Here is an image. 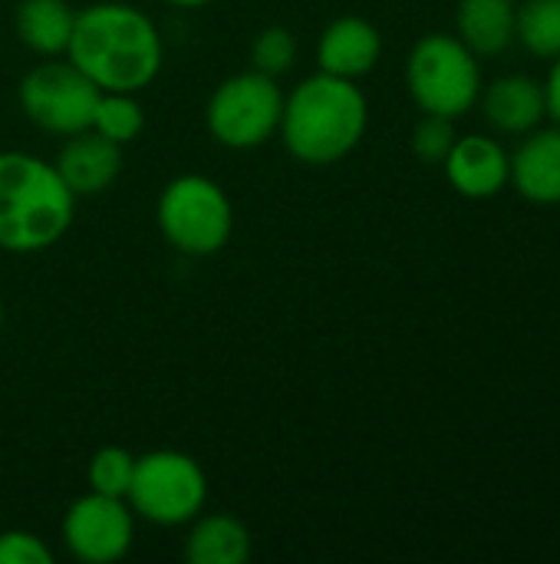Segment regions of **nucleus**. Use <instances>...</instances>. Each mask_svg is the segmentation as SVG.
<instances>
[{"instance_id":"f257e3e1","label":"nucleus","mask_w":560,"mask_h":564,"mask_svg":"<svg viewBox=\"0 0 560 564\" xmlns=\"http://www.w3.org/2000/svg\"><path fill=\"white\" fill-rule=\"evenodd\" d=\"M66 59L102 93H139L162 73V33L132 3L102 0L76 10Z\"/></svg>"},{"instance_id":"f03ea898","label":"nucleus","mask_w":560,"mask_h":564,"mask_svg":"<svg viewBox=\"0 0 560 564\" xmlns=\"http://www.w3.org/2000/svg\"><path fill=\"white\" fill-rule=\"evenodd\" d=\"M370 102L356 79L314 73L290 96H284L281 139L284 149L304 165H333L343 162L366 135Z\"/></svg>"},{"instance_id":"7ed1b4c3","label":"nucleus","mask_w":560,"mask_h":564,"mask_svg":"<svg viewBox=\"0 0 560 564\" xmlns=\"http://www.w3.org/2000/svg\"><path fill=\"white\" fill-rule=\"evenodd\" d=\"M73 215L76 195L53 162L17 149L0 152V251L40 254L69 231Z\"/></svg>"},{"instance_id":"20e7f679","label":"nucleus","mask_w":560,"mask_h":564,"mask_svg":"<svg viewBox=\"0 0 560 564\" xmlns=\"http://www.w3.org/2000/svg\"><path fill=\"white\" fill-rule=\"evenodd\" d=\"M482 63L455 33H426L406 59V89L429 116L459 119L479 106Z\"/></svg>"},{"instance_id":"39448f33","label":"nucleus","mask_w":560,"mask_h":564,"mask_svg":"<svg viewBox=\"0 0 560 564\" xmlns=\"http://www.w3.org/2000/svg\"><path fill=\"white\" fill-rule=\"evenodd\" d=\"M155 221L178 254L208 258L231 241L234 205L215 178L188 172L162 188Z\"/></svg>"},{"instance_id":"423d86ee","label":"nucleus","mask_w":560,"mask_h":564,"mask_svg":"<svg viewBox=\"0 0 560 564\" xmlns=\"http://www.w3.org/2000/svg\"><path fill=\"white\" fill-rule=\"evenodd\" d=\"M135 519L162 529L188 525L208 502V476L195 456L182 449H152L135 456V473L125 492Z\"/></svg>"},{"instance_id":"0eeeda50","label":"nucleus","mask_w":560,"mask_h":564,"mask_svg":"<svg viewBox=\"0 0 560 564\" xmlns=\"http://www.w3.org/2000/svg\"><path fill=\"white\" fill-rule=\"evenodd\" d=\"M281 112H284V93L277 79L257 69H244L228 76L211 93L205 122L218 145L248 152L264 145L277 132Z\"/></svg>"},{"instance_id":"6e6552de","label":"nucleus","mask_w":560,"mask_h":564,"mask_svg":"<svg viewBox=\"0 0 560 564\" xmlns=\"http://www.w3.org/2000/svg\"><path fill=\"white\" fill-rule=\"evenodd\" d=\"M99 93L102 89L79 66L59 56H50L46 63L33 66L17 86L23 116L36 129L63 139L92 126Z\"/></svg>"},{"instance_id":"1a4fd4ad","label":"nucleus","mask_w":560,"mask_h":564,"mask_svg":"<svg viewBox=\"0 0 560 564\" xmlns=\"http://www.w3.org/2000/svg\"><path fill=\"white\" fill-rule=\"evenodd\" d=\"M135 539V512L125 499L86 492L69 502L63 516L66 552L83 564L122 562Z\"/></svg>"},{"instance_id":"9d476101","label":"nucleus","mask_w":560,"mask_h":564,"mask_svg":"<svg viewBox=\"0 0 560 564\" xmlns=\"http://www.w3.org/2000/svg\"><path fill=\"white\" fill-rule=\"evenodd\" d=\"M449 185L472 198V202H485L495 198L502 188H508V175H512V155L505 152V145L492 135L472 132V135H459L452 152L442 162Z\"/></svg>"},{"instance_id":"9b49d317","label":"nucleus","mask_w":560,"mask_h":564,"mask_svg":"<svg viewBox=\"0 0 560 564\" xmlns=\"http://www.w3.org/2000/svg\"><path fill=\"white\" fill-rule=\"evenodd\" d=\"M479 106L492 132L515 139L528 135L548 119L545 83L528 73H508L492 79L488 86H482Z\"/></svg>"},{"instance_id":"f8f14e48","label":"nucleus","mask_w":560,"mask_h":564,"mask_svg":"<svg viewBox=\"0 0 560 564\" xmlns=\"http://www.w3.org/2000/svg\"><path fill=\"white\" fill-rule=\"evenodd\" d=\"M53 165L66 182V188L76 195V202L96 198L106 188H112L116 178L122 175V145L109 142L96 129H83L66 135Z\"/></svg>"},{"instance_id":"ddd939ff","label":"nucleus","mask_w":560,"mask_h":564,"mask_svg":"<svg viewBox=\"0 0 560 564\" xmlns=\"http://www.w3.org/2000/svg\"><path fill=\"white\" fill-rule=\"evenodd\" d=\"M380 56H383V36L376 23L356 13L330 20L317 40V66L320 73L330 76L363 79L366 73L376 69Z\"/></svg>"},{"instance_id":"4468645a","label":"nucleus","mask_w":560,"mask_h":564,"mask_svg":"<svg viewBox=\"0 0 560 564\" xmlns=\"http://www.w3.org/2000/svg\"><path fill=\"white\" fill-rule=\"evenodd\" d=\"M508 185L531 205H560V126H538L512 152Z\"/></svg>"},{"instance_id":"2eb2a0df","label":"nucleus","mask_w":560,"mask_h":564,"mask_svg":"<svg viewBox=\"0 0 560 564\" xmlns=\"http://www.w3.org/2000/svg\"><path fill=\"white\" fill-rule=\"evenodd\" d=\"M518 0H459L455 36L482 59L515 46Z\"/></svg>"},{"instance_id":"dca6fc26","label":"nucleus","mask_w":560,"mask_h":564,"mask_svg":"<svg viewBox=\"0 0 560 564\" xmlns=\"http://www.w3.org/2000/svg\"><path fill=\"white\" fill-rule=\"evenodd\" d=\"M185 558L191 564H244L251 558V529L231 512H208L188 522Z\"/></svg>"},{"instance_id":"f3484780","label":"nucleus","mask_w":560,"mask_h":564,"mask_svg":"<svg viewBox=\"0 0 560 564\" xmlns=\"http://www.w3.org/2000/svg\"><path fill=\"white\" fill-rule=\"evenodd\" d=\"M76 26L69 0H20L13 10L17 40L36 56H63Z\"/></svg>"},{"instance_id":"a211bd4d","label":"nucleus","mask_w":560,"mask_h":564,"mask_svg":"<svg viewBox=\"0 0 560 564\" xmlns=\"http://www.w3.org/2000/svg\"><path fill=\"white\" fill-rule=\"evenodd\" d=\"M515 43L538 59L560 56V0H518Z\"/></svg>"},{"instance_id":"6ab92c4d","label":"nucleus","mask_w":560,"mask_h":564,"mask_svg":"<svg viewBox=\"0 0 560 564\" xmlns=\"http://www.w3.org/2000/svg\"><path fill=\"white\" fill-rule=\"evenodd\" d=\"M89 129H96L116 145H129L145 129V109L135 93H99Z\"/></svg>"},{"instance_id":"aec40b11","label":"nucleus","mask_w":560,"mask_h":564,"mask_svg":"<svg viewBox=\"0 0 560 564\" xmlns=\"http://www.w3.org/2000/svg\"><path fill=\"white\" fill-rule=\"evenodd\" d=\"M132 473H135V456L125 446H102V449L92 453L86 479H89L92 492H102V496H112V499H125Z\"/></svg>"},{"instance_id":"412c9836","label":"nucleus","mask_w":560,"mask_h":564,"mask_svg":"<svg viewBox=\"0 0 560 564\" xmlns=\"http://www.w3.org/2000/svg\"><path fill=\"white\" fill-rule=\"evenodd\" d=\"M297 59V40L287 26L271 23L254 33L251 40V69L267 73V76H284Z\"/></svg>"},{"instance_id":"4be33fe9","label":"nucleus","mask_w":560,"mask_h":564,"mask_svg":"<svg viewBox=\"0 0 560 564\" xmlns=\"http://www.w3.org/2000/svg\"><path fill=\"white\" fill-rule=\"evenodd\" d=\"M455 139H459V132H455V119L422 112V119H419V122H416V129H413L409 145H413V152H416V159H419V162L442 165V162H446V155L452 152Z\"/></svg>"},{"instance_id":"5701e85b","label":"nucleus","mask_w":560,"mask_h":564,"mask_svg":"<svg viewBox=\"0 0 560 564\" xmlns=\"http://www.w3.org/2000/svg\"><path fill=\"white\" fill-rule=\"evenodd\" d=\"M50 545L26 529H3L0 532V564H50Z\"/></svg>"},{"instance_id":"b1692460","label":"nucleus","mask_w":560,"mask_h":564,"mask_svg":"<svg viewBox=\"0 0 560 564\" xmlns=\"http://www.w3.org/2000/svg\"><path fill=\"white\" fill-rule=\"evenodd\" d=\"M545 99H548V119L560 126V56L551 59L548 79H545Z\"/></svg>"},{"instance_id":"393cba45","label":"nucleus","mask_w":560,"mask_h":564,"mask_svg":"<svg viewBox=\"0 0 560 564\" xmlns=\"http://www.w3.org/2000/svg\"><path fill=\"white\" fill-rule=\"evenodd\" d=\"M165 3H172V7H205L211 0H165Z\"/></svg>"},{"instance_id":"a878e982","label":"nucleus","mask_w":560,"mask_h":564,"mask_svg":"<svg viewBox=\"0 0 560 564\" xmlns=\"http://www.w3.org/2000/svg\"><path fill=\"white\" fill-rule=\"evenodd\" d=\"M0 327H3V301H0Z\"/></svg>"}]
</instances>
